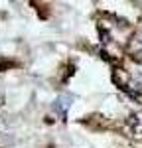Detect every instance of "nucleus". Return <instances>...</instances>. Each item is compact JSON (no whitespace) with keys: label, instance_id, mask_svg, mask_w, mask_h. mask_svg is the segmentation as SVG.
Listing matches in <instances>:
<instances>
[{"label":"nucleus","instance_id":"1","mask_svg":"<svg viewBox=\"0 0 142 148\" xmlns=\"http://www.w3.org/2000/svg\"><path fill=\"white\" fill-rule=\"evenodd\" d=\"M55 111H57L61 116H65V113H67V109L71 107V97L69 95H61V97H57V101H55Z\"/></svg>","mask_w":142,"mask_h":148}]
</instances>
